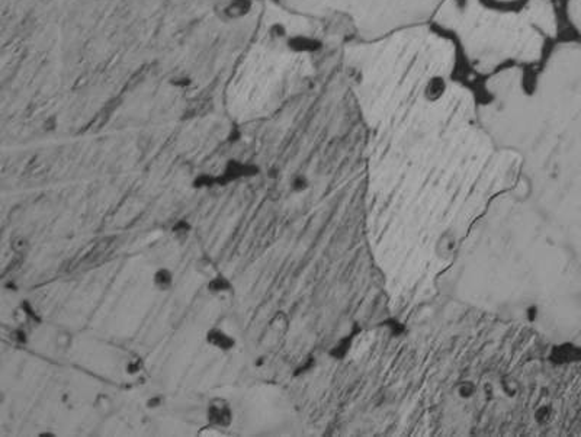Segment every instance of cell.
<instances>
[{"mask_svg": "<svg viewBox=\"0 0 581 437\" xmlns=\"http://www.w3.org/2000/svg\"><path fill=\"white\" fill-rule=\"evenodd\" d=\"M260 167L254 163L243 161L239 159H230L225 161L218 177V186H227L231 182H239L243 179H251L259 176Z\"/></svg>", "mask_w": 581, "mask_h": 437, "instance_id": "cell-1", "label": "cell"}, {"mask_svg": "<svg viewBox=\"0 0 581 437\" xmlns=\"http://www.w3.org/2000/svg\"><path fill=\"white\" fill-rule=\"evenodd\" d=\"M254 0H221L215 4L214 13L222 24H236L251 15Z\"/></svg>", "mask_w": 581, "mask_h": 437, "instance_id": "cell-2", "label": "cell"}, {"mask_svg": "<svg viewBox=\"0 0 581 437\" xmlns=\"http://www.w3.org/2000/svg\"><path fill=\"white\" fill-rule=\"evenodd\" d=\"M208 424L217 426L222 430H228L234 421V411L231 404L225 398H211L205 408Z\"/></svg>", "mask_w": 581, "mask_h": 437, "instance_id": "cell-3", "label": "cell"}, {"mask_svg": "<svg viewBox=\"0 0 581 437\" xmlns=\"http://www.w3.org/2000/svg\"><path fill=\"white\" fill-rule=\"evenodd\" d=\"M293 32H290V28L284 22H272L266 32H265V44L266 48L272 52H279V54H290L288 45H290V37Z\"/></svg>", "mask_w": 581, "mask_h": 437, "instance_id": "cell-4", "label": "cell"}, {"mask_svg": "<svg viewBox=\"0 0 581 437\" xmlns=\"http://www.w3.org/2000/svg\"><path fill=\"white\" fill-rule=\"evenodd\" d=\"M205 344L215 352L219 353H230L237 347V339L228 333L225 328L214 325L209 327L204 336Z\"/></svg>", "mask_w": 581, "mask_h": 437, "instance_id": "cell-5", "label": "cell"}, {"mask_svg": "<svg viewBox=\"0 0 581 437\" xmlns=\"http://www.w3.org/2000/svg\"><path fill=\"white\" fill-rule=\"evenodd\" d=\"M151 283L157 292H169L174 286V272L170 267L160 266L153 272Z\"/></svg>", "mask_w": 581, "mask_h": 437, "instance_id": "cell-6", "label": "cell"}, {"mask_svg": "<svg viewBox=\"0 0 581 437\" xmlns=\"http://www.w3.org/2000/svg\"><path fill=\"white\" fill-rule=\"evenodd\" d=\"M207 289L212 295H228L234 292V283L233 280L225 276L224 273H215L212 275L207 283Z\"/></svg>", "mask_w": 581, "mask_h": 437, "instance_id": "cell-7", "label": "cell"}, {"mask_svg": "<svg viewBox=\"0 0 581 437\" xmlns=\"http://www.w3.org/2000/svg\"><path fill=\"white\" fill-rule=\"evenodd\" d=\"M93 408L99 417L108 418L115 413V402L109 394H97L93 399Z\"/></svg>", "mask_w": 581, "mask_h": 437, "instance_id": "cell-8", "label": "cell"}, {"mask_svg": "<svg viewBox=\"0 0 581 437\" xmlns=\"http://www.w3.org/2000/svg\"><path fill=\"white\" fill-rule=\"evenodd\" d=\"M54 344L57 350L67 352L73 346V336L67 330H58L54 336Z\"/></svg>", "mask_w": 581, "mask_h": 437, "instance_id": "cell-9", "label": "cell"}, {"mask_svg": "<svg viewBox=\"0 0 581 437\" xmlns=\"http://www.w3.org/2000/svg\"><path fill=\"white\" fill-rule=\"evenodd\" d=\"M19 310H21V313L24 314V318H25L26 321L35 322V324H40V322H41V316L38 314V311L32 307V304H31L29 301H22L21 305H19Z\"/></svg>", "mask_w": 581, "mask_h": 437, "instance_id": "cell-10", "label": "cell"}, {"mask_svg": "<svg viewBox=\"0 0 581 437\" xmlns=\"http://www.w3.org/2000/svg\"><path fill=\"white\" fill-rule=\"evenodd\" d=\"M214 186H218V177L211 176L209 173H201L194 180V188H196V189H207V188H214Z\"/></svg>", "mask_w": 581, "mask_h": 437, "instance_id": "cell-11", "label": "cell"}, {"mask_svg": "<svg viewBox=\"0 0 581 437\" xmlns=\"http://www.w3.org/2000/svg\"><path fill=\"white\" fill-rule=\"evenodd\" d=\"M290 189H292L295 194L305 192V191L310 188V182H308L307 176H305V174H302V173H298V174H295V176L290 179Z\"/></svg>", "mask_w": 581, "mask_h": 437, "instance_id": "cell-12", "label": "cell"}, {"mask_svg": "<svg viewBox=\"0 0 581 437\" xmlns=\"http://www.w3.org/2000/svg\"><path fill=\"white\" fill-rule=\"evenodd\" d=\"M191 231H192V224L188 219H179L171 227V233L174 237H188Z\"/></svg>", "mask_w": 581, "mask_h": 437, "instance_id": "cell-13", "label": "cell"}, {"mask_svg": "<svg viewBox=\"0 0 581 437\" xmlns=\"http://www.w3.org/2000/svg\"><path fill=\"white\" fill-rule=\"evenodd\" d=\"M227 430H222V429H219V427H217V426H212V424H208L207 426H204L199 432H198V436L199 437H225L227 436V433H225Z\"/></svg>", "mask_w": 581, "mask_h": 437, "instance_id": "cell-14", "label": "cell"}, {"mask_svg": "<svg viewBox=\"0 0 581 437\" xmlns=\"http://www.w3.org/2000/svg\"><path fill=\"white\" fill-rule=\"evenodd\" d=\"M10 244H12V248H13L16 253H25V251L29 248V241H28L26 237H24V236L15 237V239L10 241Z\"/></svg>", "mask_w": 581, "mask_h": 437, "instance_id": "cell-15", "label": "cell"}, {"mask_svg": "<svg viewBox=\"0 0 581 437\" xmlns=\"http://www.w3.org/2000/svg\"><path fill=\"white\" fill-rule=\"evenodd\" d=\"M143 360L140 358H135V359H131V360H128L126 362V366H125V372L128 373V375H137L141 369H143Z\"/></svg>", "mask_w": 581, "mask_h": 437, "instance_id": "cell-16", "label": "cell"}, {"mask_svg": "<svg viewBox=\"0 0 581 437\" xmlns=\"http://www.w3.org/2000/svg\"><path fill=\"white\" fill-rule=\"evenodd\" d=\"M10 337L19 344H26L28 343V334H26V331L24 328H16L13 333H10Z\"/></svg>", "mask_w": 581, "mask_h": 437, "instance_id": "cell-17", "label": "cell"}, {"mask_svg": "<svg viewBox=\"0 0 581 437\" xmlns=\"http://www.w3.org/2000/svg\"><path fill=\"white\" fill-rule=\"evenodd\" d=\"M162 404H163V398L160 397V395H154V397H151L148 401H147V408H159V407H162Z\"/></svg>", "mask_w": 581, "mask_h": 437, "instance_id": "cell-18", "label": "cell"}]
</instances>
